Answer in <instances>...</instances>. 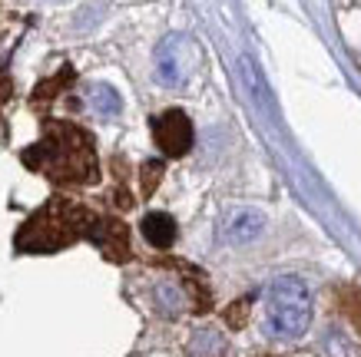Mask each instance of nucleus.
Segmentation results:
<instances>
[{"instance_id":"nucleus-1","label":"nucleus","mask_w":361,"mask_h":357,"mask_svg":"<svg viewBox=\"0 0 361 357\" xmlns=\"http://www.w3.org/2000/svg\"><path fill=\"white\" fill-rule=\"evenodd\" d=\"M265 321L275 337H302L312 325V294L295 275H282L265 292Z\"/></svg>"},{"instance_id":"nucleus-2","label":"nucleus","mask_w":361,"mask_h":357,"mask_svg":"<svg viewBox=\"0 0 361 357\" xmlns=\"http://www.w3.org/2000/svg\"><path fill=\"white\" fill-rule=\"evenodd\" d=\"M83 218H87V212H80L73 202H50V208H44L20 232V249H56V245H66L80 232Z\"/></svg>"},{"instance_id":"nucleus-3","label":"nucleus","mask_w":361,"mask_h":357,"mask_svg":"<svg viewBox=\"0 0 361 357\" xmlns=\"http://www.w3.org/2000/svg\"><path fill=\"white\" fill-rule=\"evenodd\" d=\"M196 50L186 37H166L156 50V83L163 87H183L192 73Z\"/></svg>"},{"instance_id":"nucleus-4","label":"nucleus","mask_w":361,"mask_h":357,"mask_svg":"<svg viewBox=\"0 0 361 357\" xmlns=\"http://www.w3.org/2000/svg\"><path fill=\"white\" fill-rule=\"evenodd\" d=\"M156 146L166 152V156H186L189 146H192V123L183 109H166L163 116L156 119L153 126Z\"/></svg>"},{"instance_id":"nucleus-5","label":"nucleus","mask_w":361,"mask_h":357,"mask_svg":"<svg viewBox=\"0 0 361 357\" xmlns=\"http://www.w3.org/2000/svg\"><path fill=\"white\" fill-rule=\"evenodd\" d=\"M265 228V215L259 208H232L226 215V225H222V235L229 238L232 245H245L252 238H259Z\"/></svg>"},{"instance_id":"nucleus-6","label":"nucleus","mask_w":361,"mask_h":357,"mask_svg":"<svg viewBox=\"0 0 361 357\" xmlns=\"http://www.w3.org/2000/svg\"><path fill=\"white\" fill-rule=\"evenodd\" d=\"M142 238L153 245V249H169L176 242V222L173 215H166V212H149V215L142 218Z\"/></svg>"},{"instance_id":"nucleus-7","label":"nucleus","mask_w":361,"mask_h":357,"mask_svg":"<svg viewBox=\"0 0 361 357\" xmlns=\"http://www.w3.org/2000/svg\"><path fill=\"white\" fill-rule=\"evenodd\" d=\"M87 96H90V109H93L97 116L113 119L123 113V96L110 87V83H93Z\"/></svg>"},{"instance_id":"nucleus-8","label":"nucleus","mask_w":361,"mask_h":357,"mask_svg":"<svg viewBox=\"0 0 361 357\" xmlns=\"http://www.w3.org/2000/svg\"><path fill=\"white\" fill-rule=\"evenodd\" d=\"M156 301H159V308H163L166 314H176L183 308V292H179L176 284H159V288H156Z\"/></svg>"},{"instance_id":"nucleus-9","label":"nucleus","mask_w":361,"mask_h":357,"mask_svg":"<svg viewBox=\"0 0 361 357\" xmlns=\"http://www.w3.org/2000/svg\"><path fill=\"white\" fill-rule=\"evenodd\" d=\"M345 308H348V318L355 321V327L361 331V292H348V294H345Z\"/></svg>"}]
</instances>
